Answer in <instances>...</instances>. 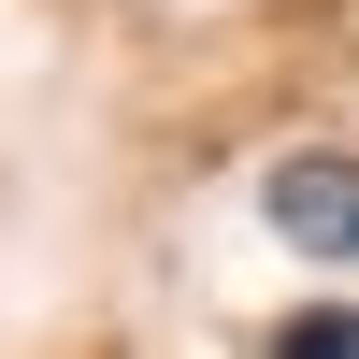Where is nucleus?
Instances as JSON below:
<instances>
[{
  "instance_id": "1",
  "label": "nucleus",
  "mask_w": 359,
  "mask_h": 359,
  "mask_svg": "<svg viewBox=\"0 0 359 359\" xmlns=\"http://www.w3.org/2000/svg\"><path fill=\"white\" fill-rule=\"evenodd\" d=\"M259 216L287 230L302 259H331V273H359V158H331V144H302V158L259 172Z\"/></svg>"
},
{
  "instance_id": "2",
  "label": "nucleus",
  "mask_w": 359,
  "mask_h": 359,
  "mask_svg": "<svg viewBox=\"0 0 359 359\" xmlns=\"http://www.w3.org/2000/svg\"><path fill=\"white\" fill-rule=\"evenodd\" d=\"M273 359H359V302H302L273 331Z\"/></svg>"
}]
</instances>
